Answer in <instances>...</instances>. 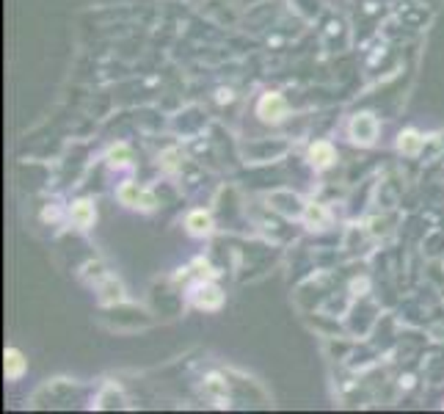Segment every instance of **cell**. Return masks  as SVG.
I'll list each match as a JSON object with an SVG mask.
<instances>
[{
  "mask_svg": "<svg viewBox=\"0 0 444 414\" xmlns=\"http://www.w3.org/2000/svg\"><path fill=\"white\" fill-rule=\"evenodd\" d=\"M348 136L359 147H370L378 138V119L373 114H356L348 125Z\"/></svg>",
  "mask_w": 444,
  "mask_h": 414,
  "instance_id": "2",
  "label": "cell"
},
{
  "mask_svg": "<svg viewBox=\"0 0 444 414\" xmlns=\"http://www.w3.org/2000/svg\"><path fill=\"white\" fill-rule=\"evenodd\" d=\"M108 163H111V166H116V169L127 166V163H130V147H124V144L111 147V152H108Z\"/></svg>",
  "mask_w": 444,
  "mask_h": 414,
  "instance_id": "13",
  "label": "cell"
},
{
  "mask_svg": "<svg viewBox=\"0 0 444 414\" xmlns=\"http://www.w3.org/2000/svg\"><path fill=\"white\" fill-rule=\"evenodd\" d=\"M69 218L75 226L80 229H89L94 221H97V210H94V202L91 199H77L75 205L69 207Z\"/></svg>",
  "mask_w": 444,
  "mask_h": 414,
  "instance_id": "8",
  "label": "cell"
},
{
  "mask_svg": "<svg viewBox=\"0 0 444 414\" xmlns=\"http://www.w3.org/2000/svg\"><path fill=\"white\" fill-rule=\"evenodd\" d=\"M304 221L309 229H323L329 224V210L323 205H304Z\"/></svg>",
  "mask_w": 444,
  "mask_h": 414,
  "instance_id": "11",
  "label": "cell"
},
{
  "mask_svg": "<svg viewBox=\"0 0 444 414\" xmlns=\"http://www.w3.org/2000/svg\"><path fill=\"white\" fill-rule=\"evenodd\" d=\"M116 197L124 207H133V210H141V213H152L158 207V197L138 183H122Z\"/></svg>",
  "mask_w": 444,
  "mask_h": 414,
  "instance_id": "1",
  "label": "cell"
},
{
  "mask_svg": "<svg viewBox=\"0 0 444 414\" xmlns=\"http://www.w3.org/2000/svg\"><path fill=\"white\" fill-rule=\"evenodd\" d=\"M191 301H194L199 309H221L223 293H221V287L213 285L210 279H202V282L191 290Z\"/></svg>",
  "mask_w": 444,
  "mask_h": 414,
  "instance_id": "4",
  "label": "cell"
},
{
  "mask_svg": "<svg viewBox=\"0 0 444 414\" xmlns=\"http://www.w3.org/2000/svg\"><path fill=\"white\" fill-rule=\"evenodd\" d=\"M205 393H207V398H213V401H226V381H221V376H207V381H205Z\"/></svg>",
  "mask_w": 444,
  "mask_h": 414,
  "instance_id": "12",
  "label": "cell"
},
{
  "mask_svg": "<svg viewBox=\"0 0 444 414\" xmlns=\"http://www.w3.org/2000/svg\"><path fill=\"white\" fill-rule=\"evenodd\" d=\"M100 301H102V304H119V301H124V287H122V282L113 279V276H105L102 285H100Z\"/></svg>",
  "mask_w": 444,
  "mask_h": 414,
  "instance_id": "9",
  "label": "cell"
},
{
  "mask_svg": "<svg viewBox=\"0 0 444 414\" xmlns=\"http://www.w3.org/2000/svg\"><path fill=\"white\" fill-rule=\"evenodd\" d=\"M257 116H259L262 122H268V125L281 122V119L287 116V100H284L281 94H276V91L262 94V100L257 102Z\"/></svg>",
  "mask_w": 444,
  "mask_h": 414,
  "instance_id": "3",
  "label": "cell"
},
{
  "mask_svg": "<svg viewBox=\"0 0 444 414\" xmlns=\"http://www.w3.org/2000/svg\"><path fill=\"white\" fill-rule=\"evenodd\" d=\"M309 163L317 169V172H323V169H329V166H334V161H337V150L329 144V141H315L312 147H309Z\"/></svg>",
  "mask_w": 444,
  "mask_h": 414,
  "instance_id": "5",
  "label": "cell"
},
{
  "mask_svg": "<svg viewBox=\"0 0 444 414\" xmlns=\"http://www.w3.org/2000/svg\"><path fill=\"white\" fill-rule=\"evenodd\" d=\"M41 218H44V221H50V218H58V210H55V207H47V210L41 213Z\"/></svg>",
  "mask_w": 444,
  "mask_h": 414,
  "instance_id": "14",
  "label": "cell"
},
{
  "mask_svg": "<svg viewBox=\"0 0 444 414\" xmlns=\"http://www.w3.org/2000/svg\"><path fill=\"white\" fill-rule=\"evenodd\" d=\"M25 368H28V362H25L22 351H17V348H6V351H3V373H6L8 381L22 379Z\"/></svg>",
  "mask_w": 444,
  "mask_h": 414,
  "instance_id": "7",
  "label": "cell"
},
{
  "mask_svg": "<svg viewBox=\"0 0 444 414\" xmlns=\"http://www.w3.org/2000/svg\"><path fill=\"white\" fill-rule=\"evenodd\" d=\"M185 229H188V235H194V237L210 235V232H213V218H210V213H207V210H191L188 218H185Z\"/></svg>",
  "mask_w": 444,
  "mask_h": 414,
  "instance_id": "6",
  "label": "cell"
},
{
  "mask_svg": "<svg viewBox=\"0 0 444 414\" xmlns=\"http://www.w3.org/2000/svg\"><path fill=\"white\" fill-rule=\"evenodd\" d=\"M398 150L403 152V155H420V150H423V136L417 133V130H403L400 136H398Z\"/></svg>",
  "mask_w": 444,
  "mask_h": 414,
  "instance_id": "10",
  "label": "cell"
}]
</instances>
